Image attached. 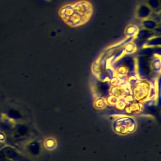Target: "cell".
<instances>
[{
	"mask_svg": "<svg viewBox=\"0 0 161 161\" xmlns=\"http://www.w3.org/2000/svg\"><path fill=\"white\" fill-rule=\"evenodd\" d=\"M4 140H5V136H4V135L3 133L0 132V142H3Z\"/></svg>",
	"mask_w": 161,
	"mask_h": 161,
	"instance_id": "6da1fadb",
	"label": "cell"
}]
</instances>
